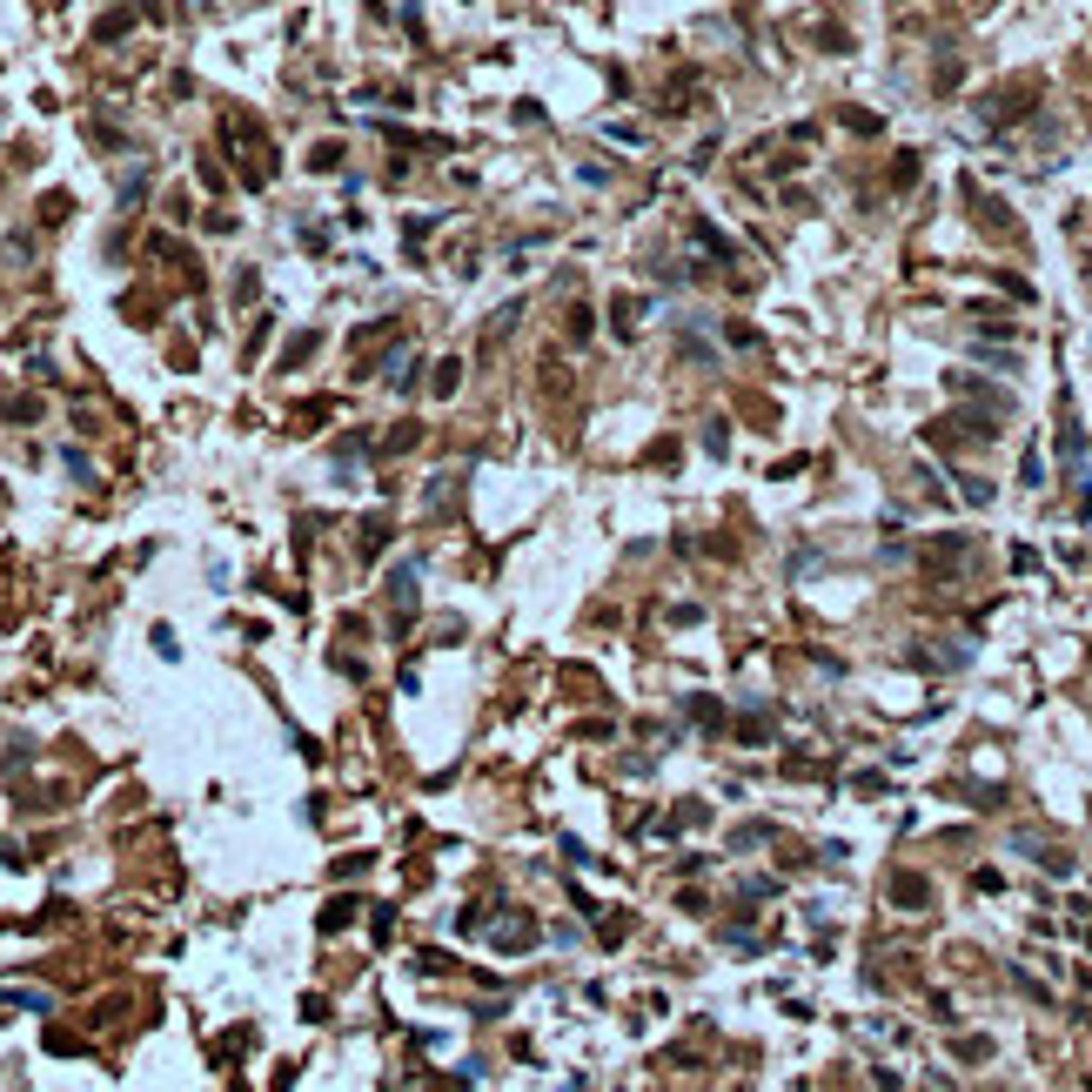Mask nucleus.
Segmentation results:
<instances>
[{
    "instance_id": "obj_1",
    "label": "nucleus",
    "mask_w": 1092,
    "mask_h": 1092,
    "mask_svg": "<svg viewBox=\"0 0 1092 1092\" xmlns=\"http://www.w3.org/2000/svg\"><path fill=\"white\" fill-rule=\"evenodd\" d=\"M892 898L905 912H918V905H925V878H892Z\"/></svg>"
}]
</instances>
